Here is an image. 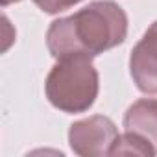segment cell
Segmentation results:
<instances>
[{"label":"cell","mask_w":157,"mask_h":157,"mask_svg":"<svg viewBox=\"0 0 157 157\" xmlns=\"http://www.w3.org/2000/svg\"><path fill=\"white\" fill-rule=\"evenodd\" d=\"M2 2V6L6 8V6H10V4H15V2H21V0H0Z\"/></svg>","instance_id":"cell-8"},{"label":"cell","mask_w":157,"mask_h":157,"mask_svg":"<svg viewBox=\"0 0 157 157\" xmlns=\"http://www.w3.org/2000/svg\"><path fill=\"white\" fill-rule=\"evenodd\" d=\"M80 2L82 0H33V4L39 10H43L44 13H50V15H56L63 10H68Z\"/></svg>","instance_id":"cell-7"},{"label":"cell","mask_w":157,"mask_h":157,"mask_svg":"<svg viewBox=\"0 0 157 157\" xmlns=\"http://www.w3.org/2000/svg\"><path fill=\"white\" fill-rule=\"evenodd\" d=\"M128 17L113 0H94L70 17L57 19L46 32V46L56 59L96 57L124 43Z\"/></svg>","instance_id":"cell-1"},{"label":"cell","mask_w":157,"mask_h":157,"mask_svg":"<svg viewBox=\"0 0 157 157\" xmlns=\"http://www.w3.org/2000/svg\"><path fill=\"white\" fill-rule=\"evenodd\" d=\"M124 128L146 139L157 153V100L140 98L131 104L124 115Z\"/></svg>","instance_id":"cell-5"},{"label":"cell","mask_w":157,"mask_h":157,"mask_svg":"<svg viewBox=\"0 0 157 157\" xmlns=\"http://www.w3.org/2000/svg\"><path fill=\"white\" fill-rule=\"evenodd\" d=\"M48 102L63 113H83L98 96V72L91 57L57 59L44 82Z\"/></svg>","instance_id":"cell-2"},{"label":"cell","mask_w":157,"mask_h":157,"mask_svg":"<svg viewBox=\"0 0 157 157\" xmlns=\"http://www.w3.org/2000/svg\"><path fill=\"white\" fill-rule=\"evenodd\" d=\"M129 72L139 91L146 94H157V21L133 46Z\"/></svg>","instance_id":"cell-4"},{"label":"cell","mask_w":157,"mask_h":157,"mask_svg":"<svg viewBox=\"0 0 157 157\" xmlns=\"http://www.w3.org/2000/svg\"><path fill=\"white\" fill-rule=\"evenodd\" d=\"M117 137L118 131L115 122L102 115L78 120L68 129V142L72 151L83 157L111 155Z\"/></svg>","instance_id":"cell-3"},{"label":"cell","mask_w":157,"mask_h":157,"mask_svg":"<svg viewBox=\"0 0 157 157\" xmlns=\"http://www.w3.org/2000/svg\"><path fill=\"white\" fill-rule=\"evenodd\" d=\"M129 153H133V155H155V150L140 135L126 131L124 135L117 137L115 146L111 150V155H129Z\"/></svg>","instance_id":"cell-6"}]
</instances>
